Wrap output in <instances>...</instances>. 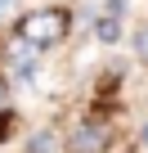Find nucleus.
<instances>
[{"label": "nucleus", "mask_w": 148, "mask_h": 153, "mask_svg": "<svg viewBox=\"0 0 148 153\" xmlns=\"http://www.w3.org/2000/svg\"><path fill=\"white\" fill-rule=\"evenodd\" d=\"M14 32H18L27 45H36V50H54V45H63L67 32H72V9H67V5H40V9H32V14H18Z\"/></svg>", "instance_id": "f257e3e1"}, {"label": "nucleus", "mask_w": 148, "mask_h": 153, "mask_svg": "<svg viewBox=\"0 0 148 153\" xmlns=\"http://www.w3.org/2000/svg\"><path fill=\"white\" fill-rule=\"evenodd\" d=\"M108 144H112V126L103 117H85V122H77L67 131L63 153H108Z\"/></svg>", "instance_id": "f03ea898"}, {"label": "nucleus", "mask_w": 148, "mask_h": 153, "mask_svg": "<svg viewBox=\"0 0 148 153\" xmlns=\"http://www.w3.org/2000/svg\"><path fill=\"white\" fill-rule=\"evenodd\" d=\"M36 54H40V50H36V45H27V41L14 32V41H9V50H5V68L18 76V81H32V76H36V63H40Z\"/></svg>", "instance_id": "7ed1b4c3"}, {"label": "nucleus", "mask_w": 148, "mask_h": 153, "mask_svg": "<svg viewBox=\"0 0 148 153\" xmlns=\"http://www.w3.org/2000/svg\"><path fill=\"white\" fill-rule=\"evenodd\" d=\"M94 36H99L103 45H112V41L121 36V18H117V14H99V23H94Z\"/></svg>", "instance_id": "20e7f679"}, {"label": "nucleus", "mask_w": 148, "mask_h": 153, "mask_svg": "<svg viewBox=\"0 0 148 153\" xmlns=\"http://www.w3.org/2000/svg\"><path fill=\"white\" fill-rule=\"evenodd\" d=\"M27 153H58V140H54V131H36V140L27 144Z\"/></svg>", "instance_id": "39448f33"}, {"label": "nucleus", "mask_w": 148, "mask_h": 153, "mask_svg": "<svg viewBox=\"0 0 148 153\" xmlns=\"http://www.w3.org/2000/svg\"><path fill=\"white\" fill-rule=\"evenodd\" d=\"M23 14V0H0V27H14Z\"/></svg>", "instance_id": "423d86ee"}, {"label": "nucleus", "mask_w": 148, "mask_h": 153, "mask_svg": "<svg viewBox=\"0 0 148 153\" xmlns=\"http://www.w3.org/2000/svg\"><path fill=\"white\" fill-rule=\"evenodd\" d=\"M135 59H139V63H148V23L135 32Z\"/></svg>", "instance_id": "0eeeda50"}, {"label": "nucleus", "mask_w": 148, "mask_h": 153, "mask_svg": "<svg viewBox=\"0 0 148 153\" xmlns=\"http://www.w3.org/2000/svg\"><path fill=\"white\" fill-rule=\"evenodd\" d=\"M0 113H14V95H9V76L0 68Z\"/></svg>", "instance_id": "6e6552de"}, {"label": "nucleus", "mask_w": 148, "mask_h": 153, "mask_svg": "<svg viewBox=\"0 0 148 153\" xmlns=\"http://www.w3.org/2000/svg\"><path fill=\"white\" fill-rule=\"evenodd\" d=\"M139 140H144V144H148V126H144V135H139Z\"/></svg>", "instance_id": "1a4fd4ad"}]
</instances>
